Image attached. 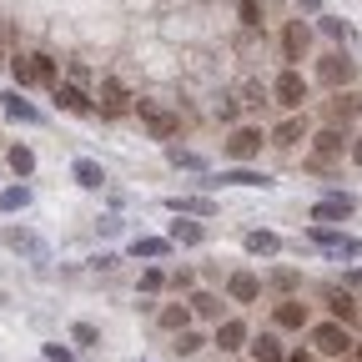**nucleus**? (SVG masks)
Instances as JSON below:
<instances>
[{
  "mask_svg": "<svg viewBox=\"0 0 362 362\" xmlns=\"http://www.w3.org/2000/svg\"><path fill=\"white\" fill-rule=\"evenodd\" d=\"M352 146V136L347 131H337V126H327V131H317L312 136V156H307V171H327L332 161H342V151Z\"/></svg>",
  "mask_w": 362,
  "mask_h": 362,
  "instance_id": "obj_1",
  "label": "nucleus"
},
{
  "mask_svg": "<svg viewBox=\"0 0 362 362\" xmlns=\"http://www.w3.org/2000/svg\"><path fill=\"white\" fill-rule=\"evenodd\" d=\"M136 111H141V121H146V131L156 136V141H171V136L181 131V116L166 111V106H156V101H136Z\"/></svg>",
  "mask_w": 362,
  "mask_h": 362,
  "instance_id": "obj_2",
  "label": "nucleus"
},
{
  "mask_svg": "<svg viewBox=\"0 0 362 362\" xmlns=\"http://www.w3.org/2000/svg\"><path fill=\"white\" fill-rule=\"evenodd\" d=\"M272 96H277V106H287V111H302V101H307V81H302V71L287 66L277 81H272Z\"/></svg>",
  "mask_w": 362,
  "mask_h": 362,
  "instance_id": "obj_3",
  "label": "nucleus"
},
{
  "mask_svg": "<svg viewBox=\"0 0 362 362\" xmlns=\"http://www.w3.org/2000/svg\"><path fill=\"white\" fill-rule=\"evenodd\" d=\"M312 342H317V352H327V357H342V352H352V332L342 327V322H317L312 327Z\"/></svg>",
  "mask_w": 362,
  "mask_h": 362,
  "instance_id": "obj_4",
  "label": "nucleus"
},
{
  "mask_svg": "<svg viewBox=\"0 0 362 362\" xmlns=\"http://www.w3.org/2000/svg\"><path fill=\"white\" fill-rule=\"evenodd\" d=\"M0 242H6L11 252H21V257H30V262H45V237H35L30 226H6V232H0Z\"/></svg>",
  "mask_w": 362,
  "mask_h": 362,
  "instance_id": "obj_5",
  "label": "nucleus"
},
{
  "mask_svg": "<svg viewBox=\"0 0 362 362\" xmlns=\"http://www.w3.org/2000/svg\"><path fill=\"white\" fill-rule=\"evenodd\" d=\"M262 141H267V136L257 126H242V131H232V141H226V156H232V161H257Z\"/></svg>",
  "mask_w": 362,
  "mask_h": 362,
  "instance_id": "obj_6",
  "label": "nucleus"
},
{
  "mask_svg": "<svg viewBox=\"0 0 362 362\" xmlns=\"http://www.w3.org/2000/svg\"><path fill=\"white\" fill-rule=\"evenodd\" d=\"M131 106H136V96L126 90V81L101 76V111H106V116H121V111H131Z\"/></svg>",
  "mask_w": 362,
  "mask_h": 362,
  "instance_id": "obj_7",
  "label": "nucleus"
},
{
  "mask_svg": "<svg viewBox=\"0 0 362 362\" xmlns=\"http://www.w3.org/2000/svg\"><path fill=\"white\" fill-rule=\"evenodd\" d=\"M307 51H312V25H307V21H292V25L282 30V56H287V61H302Z\"/></svg>",
  "mask_w": 362,
  "mask_h": 362,
  "instance_id": "obj_8",
  "label": "nucleus"
},
{
  "mask_svg": "<svg viewBox=\"0 0 362 362\" xmlns=\"http://www.w3.org/2000/svg\"><path fill=\"white\" fill-rule=\"evenodd\" d=\"M357 116H362V90H337V96L327 101V121H342V131Z\"/></svg>",
  "mask_w": 362,
  "mask_h": 362,
  "instance_id": "obj_9",
  "label": "nucleus"
},
{
  "mask_svg": "<svg viewBox=\"0 0 362 362\" xmlns=\"http://www.w3.org/2000/svg\"><path fill=\"white\" fill-rule=\"evenodd\" d=\"M352 71H357V66H352V61H347L342 51H337V56H322V66H317V76H322V86H332V90H342V86L352 81Z\"/></svg>",
  "mask_w": 362,
  "mask_h": 362,
  "instance_id": "obj_10",
  "label": "nucleus"
},
{
  "mask_svg": "<svg viewBox=\"0 0 362 362\" xmlns=\"http://www.w3.org/2000/svg\"><path fill=\"white\" fill-rule=\"evenodd\" d=\"M312 242H317V247H327V252H337V257H362V242L347 237V232H327V226H317Z\"/></svg>",
  "mask_w": 362,
  "mask_h": 362,
  "instance_id": "obj_11",
  "label": "nucleus"
},
{
  "mask_svg": "<svg viewBox=\"0 0 362 362\" xmlns=\"http://www.w3.org/2000/svg\"><path fill=\"white\" fill-rule=\"evenodd\" d=\"M71 176H76V187H86V192H101L106 187V166L90 161V156H76L71 161Z\"/></svg>",
  "mask_w": 362,
  "mask_h": 362,
  "instance_id": "obj_12",
  "label": "nucleus"
},
{
  "mask_svg": "<svg viewBox=\"0 0 362 362\" xmlns=\"http://www.w3.org/2000/svg\"><path fill=\"white\" fill-rule=\"evenodd\" d=\"M352 206H357V202H352L347 192H337V197H322V202L312 206V221H342V216H352Z\"/></svg>",
  "mask_w": 362,
  "mask_h": 362,
  "instance_id": "obj_13",
  "label": "nucleus"
},
{
  "mask_svg": "<svg viewBox=\"0 0 362 362\" xmlns=\"http://www.w3.org/2000/svg\"><path fill=\"white\" fill-rule=\"evenodd\" d=\"M216 347H221V352H242V347H247V322H242V317L216 322Z\"/></svg>",
  "mask_w": 362,
  "mask_h": 362,
  "instance_id": "obj_14",
  "label": "nucleus"
},
{
  "mask_svg": "<svg viewBox=\"0 0 362 362\" xmlns=\"http://www.w3.org/2000/svg\"><path fill=\"white\" fill-rule=\"evenodd\" d=\"M56 101H61L66 111H76V116H90V111H96V101H90L81 86H71V81H66V86L56 81Z\"/></svg>",
  "mask_w": 362,
  "mask_h": 362,
  "instance_id": "obj_15",
  "label": "nucleus"
},
{
  "mask_svg": "<svg viewBox=\"0 0 362 362\" xmlns=\"http://www.w3.org/2000/svg\"><path fill=\"white\" fill-rule=\"evenodd\" d=\"M226 297H232V302H257L262 282L252 277V272H232V277H226Z\"/></svg>",
  "mask_w": 362,
  "mask_h": 362,
  "instance_id": "obj_16",
  "label": "nucleus"
},
{
  "mask_svg": "<svg viewBox=\"0 0 362 362\" xmlns=\"http://www.w3.org/2000/svg\"><path fill=\"white\" fill-rule=\"evenodd\" d=\"M272 322H277V327H287V332H302V327H307V302H277Z\"/></svg>",
  "mask_w": 362,
  "mask_h": 362,
  "instance_id": "obj_17",
  "label": "nucleus"
},
{
  "mask_svg": "<svg viewBox=\"0 0 362 362\" xmlns=\"http://www.w3.org/2000/svg\"><path fill=\"white\" fill-rule=\"evenodd\" d=\"M0 101H6V116H11V121H25V126H40V121H45L30 101H21V90H6Z\"/></svg>",
  "mask_w": 362,
  "mask_h": 362,
  "instance_id": "obj_18",
  "label": "nucleus"
},
{
  "mask_svg": "<svg viewBox=\"0 0 362 362\" xmlns=\"http://www.w3.org/2000/svg\"><path fill=\"white\" fill-rule=\"evenodd\" d=\"M297 141H307V121L302 116H287L277 131H272V146H297Z\"/></svg>",
  "mask_w": 362,
  "mask_h": 362,
  "instance_id": "obj_19",
  "label": "nucleus"
},
{
  "mask_svg": "<svg viewBox=\"0 0 362 362\" xmlns=\"http://www.w3.org/2000/svg\"><path fill=\"white\" fill-rule=\"evenodd\" d=\"M252 362H287V352H282L277 332H262V337L252 342Z\"/></svg>",
  "mask_w": 362,
  "mask_h": 362,
  "instance_id": "obj_20",
  "label": "nucleus"
},
{
  "mask_svg": "<svg viewBox=\"0 0 362 362\" xmlns=\"http://www.w3.org/2000/svg\"><path fill=\"white\" fill-rule=\"evenodd\" d=\"M226 187H272V176L267 171H247V166H232V171H221Z\"/></svg>",
  "mask_w": 362,
  "mask_h": 362,
  "instance_id": "obj_21",
  "label": "nucleus"
},
{
  "mask_svg": "<svg viewBox=\"0 0 362 362\" xmlns=\"http://www.w3.org/2000/svg\"><path fill=\"white\" fill-rule=\"evenodd\" d=\"M247 252L252 257H277L282 252V237L277 232H247Z\"/></svg>",
  "mask_w": 362,
  "mask_h": 362,
  "instance_id": "obj_22",
  "label": "nucleus"
},
{
  "mask_svg": "<svg viewBox=\"0 0 362 362\" xmlns=\"http://www.w3.org/2000/svg\"><path fill=\"white\" fill-rule=\"evenodd\" d=\"M171 211H187V216H216L211 197H171Z\"/></svg>",
  "mask_w": 362,
  "mask_h": 362,
  "instance_id": "obj_23",
  "label": "nucleus"
},
{
  "mask_svg": "<svg viewBox=\"0 0 362 362\" xmlns=\"http://www.w3.org/2000/svg\"><path fill=\"white\" fill-rule=\"evenodd\" d=\"M171 242H181V247H202V242H206V226H202V221H176V226H171Z\"/></svg>",
  "mask_w": 362,
  "mask_h": 362,
  "instance_id": "obj_24",
  "label": "nucleus"
},
{
  "mask_svg": "<svg viewBox=\"0 0 362 362\" xmlns=\"http://www.w3.org/2000/svg\"><path fill=\"white\" fill-rule=\"evenodd\" d=\"M187 317H192V307L171 302V307H161V317H156V322H161L166 332H187Z\"/></svg>",
  "mask_w": 362,
  "mask_h": 362,
  "instance_id": "obj_25",
  "label": "nucleus"
},
{
  "mask_svg": "<svg viewBox=\"0 0 362 362\" xmlns=\"http://www.w3.org/2000/svg\"><path fill=\"white\" fill-rule=\"evenodd\" d=\"M166 252H171L166 237H136L131 242V257H166Z\"/></svg>",
  "mask_w": 362,
  "mask_h": 362,
  "instance_id": "obj_26",
  "label": "nucleus"
},
{
  "mask_svg": "<svg viewBox=\"0 0 362 362\" xmlns=\"http://www.w3.org/2000/svg\"><path fill=\"white\" fill-rule=\"evenodd\" d=\"M11 76H16V86H40V76H35V56H16V61H11Z\"/></svg>",
  "mask_w": 362,
  "mask_h": 362,
  "instance_id": "obj_27",
  "label": "nucleus"
},
{
  "mask_svg": "<svg viewBox=\"0 0 362 362\" xmlns=\"http://www.w3.org/2000/svg\"><path fill=\"white\" fill-rule=\"evenodd\" d=\"M192 312H197V317H216V322H221V297H211V292H192Z\"/></svg>",
  "mask_w": 362,
  "mask_h": 362,
  "instance_id": "obj_28",
  "label": "nucleus"
},
{
  "mask_svg": "<svg viewBox=\"0 0 362 362\" xmlns=\"http://www.w3.org/2000/svg\"><path fill=\"white\" fill-rule=\"evenodd\" d=\"M171 347H176V357H192V352H202V347H206V337L187 327V332H176V342H171Z\"/></svg>",
  "mask_w": 362,
  "mask_h": 362,
  "instance_id": "obj_29",
  "label": "nucleus"
},
{
  "mask_svg": "<svg viewBox=\"0 0 362 362\" xmlns=\"http://www.w3.org/2000/svg\"><path fill=\"white\" fill-rule=\"evenodd\" d=\"M30 206V187H11V192H0V211H25Z\"/></svg>",
  "mask_w": 362,
  "mask_h": 362,
  "instance_id": "obj_30",
  "label": "nucleus"
},
{
  "mask_svg": "<svg viewBox=\"0 0 362 362\" xmlns=\"http://www.w3.org/2000/svg\"><path fill=\"white\" fill-rule=\"evenodd\" d=\"M11 171H16V176H30V171H35V151H30V146H11Z\"/></svg>",
  "mask_w": 362,
  "mask_h": 362,
  "instance_id": "obj_31",
  "label": "nucleus"
},
{
  "mask_svg": "<svg viewBox=\"0 0 362 362\" xmlns=\"http://www.w3.org/2000/svg\"><path fill=\"white\" fill-rule=\"evenodd\" d=\"M352 317H357V307H352V297H347V292H332V322H342V327H347V322H352Z\"/></svg>",
  "mask_w": 362,
  "mask_h": 362,
  "instance_id": "obj_32",
  "label": "nucleus"
},
{
  "mask_svg": "<svg viewBox=\"0 0 362 362\" xmlns=\"http://www.w3.org/2000/svg\"><path fill=\"white\" fill-rule=\"evenodd\" d=\"M237 16H242L247 30H257L262 25V0H237Z\"/></svg>",
  "mask_w": 362,
  "mask_h": 362,
  "instance_id": "obj_33",
  "label": "nucleus"
},
{
  "mask_svg": "<svg viewBox=\"0 0 362 362\" xmlns=\"http://www.w3.org/2000/svg\"><path fill=\"white\" fill-rule=\"evenodd\" d=\"M166 161H171V166H187V171H197V166H202V156H197V151H181V146H166Z\"/></svg>",
  "mask_w": 362,
  "mask_h": 362,
  "instance_id": "obj_34",
  "label": "nucleus"
},
{
  "mask_svg": "<svg viewBox=\"0 0 362 362\" xmlns=\"http://www.w3.org/2000/svg\"><path fill=\"white\" fill-rule=\"evenodd\" d=\"M272 287H277V292H297V287H302V277H297L292 267H282V272H272Z\"/></svg>",
  "mask_w": 362,
  "mask_h": 362,
  "instance_id": "obj_35",
  "label": "nucleus"
},
{
  "mask_svg": "<svg viewBox=\"0 0 362 362\" xmlns=\"http://www.w3.org/2000/svg\"><path fill=\"white\" fill-rule=\"evenodd\" d=\"M237 96H242V106H262L267 90H262V81H242V86H237Z\"/></svg>",
  "mask_w": 362,
  "mask_h": 362,
  "instance_id": "obj_36",
  "label": "nucleus"
},
{
  "mask_svg": "<svg viewBox=\"0 0 362 362\" xmlns=\"http://www.w3.org/2000/svg\"><path fill=\"white\" fill-rule=\"evenodd\" d=\"M71 337H76L81 347H96V342H101V332L90 327V322H76V327H71Z\"/></svg>",
  "mask_w": 362,
  "mask_h": 362,
  "instance_id": "obj_37",
  "label": "nucleus"
},
{
  "mask_svg": "<svg viewBox=\"0 0 362 362\" xmlns=\"http://www.w3.org/2000/svg\"><path fill=\"white\" fill-rule=\"evenodd\" d=\"M35 76H40V86H56V61L51 56H35Z\"/></svg>",
  "mask_w": 362,
  "mask_h": 362,
  "instance_id": "obj_38",
  "label": "nucleus"
},
{
  "mask_svg": "<svg viewBox=\"0 0 362 362\" xmlns=\"http://www.w3.org/2000/svg\"><path fill=\"white\" fill-rule=\"evenodd\" d=\"M161 287H166L161 272H141V292H161Z\"/></svg>",
  "mask_w": 362,
  "mask_h": 362,
  "instance_id": "obj_39",
  "label": "nucleus"
},
{
  "mask_svg": "<svg viewBox=\"0 0 362 362\" xmlns=\"http://www.w3.org/2000/svg\"><path fill=\"white\" fill-rule=\"evenodd\" d=\"M322 30H327V35H337V40H342V35H347V21H337V16H322Z\"/></svg>",
  "mask_w": 362,
  "mask_h": 362,
  "instance_id": "obj_40",
  "label": "nucleus"
},
{
  "mask_svg": "<svg viewBox=\"0 0 362 362\" xmlns=\"http://www.w3.org/2000/svg\"><path fill=\"white\" fill-rule=\"evenodd\" d=\"M45 362H71V352H66V347H56V342H51V347H45Z\"/></svg>",
  "mask_w": 362,
  "mask_h": 362,
  "instance_id": "obj_41",
  "label": "nucleus"
},
{
  "mask_svg": "<svg viewBox=\"0 0 362 362\" xmlns=\"http://www.w3.org/2000/svg\"><path fill=\"white\" fill-rule=\"evenodd\" d=\"M347 156H352V161L362 166V136H352V146H347Z\"/></svg>",
  "mask_w": 362,
  "mask_h": 362,
  "instance_id": "obj_42",
  "label": "nucleus"
},
{
  "mask_svg": "<svg viewBox=\"0 0 362 362\" xmlns=\"http://www.w3.org/2000/svg\"><path fill=\"white\" fill-rule=\"evenodd\" d=\"M287 362H317L312 352H287Z\"/></svg>",
  "mask_w": 362,
  "mask_h": 362,
  "instance_id": "obj_43",
  "label": "nucleus"
},
{
  "mask_svg": "<svg viewBox=\"0 0 362 362\" xmlns=\"http://www.w3.org/2000/svg\"><path fill=\"white\" fill-rule=\"evenodd\" d=\"M347 287H362V267H357V272H347Z\"/></svg>",
  "mask_w": 362,
  "mask_h": 362,
  "instance_id": "obj_44",
  "label": "nucleus"
},
{
  "mask_svg": "<svg viewBox=\"0 0 362 362\" xmlns=\"http://www.w3.org/2000/svg\"><path fill=\"white\" fill-rule=\"evenodd\" d=\"M0 61H6V21H0Z\"/></svg>",
  "mask_w": 362,
  "mask_h": 362,
  "instance_id": "obj_45",
  "label": "nucleus"
},
{
  "mask_svg": "<svg viewBox=\"0 0 362 362\" xmlns=\"http://www.w3.org/2000/svg\"><path fill=\"white\" fill-rule=\"evenodd\" d=\"M297 6H302V11H317V6H322V0H297Z\"/></svg>",
  "mask_w": 362,
  "mask_h": 362,
  "instance_id": "obj_46",
  "label": "nucleus"
},
{
  "mask_svg": "<svg viewBox=\"0 0 362 362\" xmlns=\"http://www.w3.org/2000/svg\"><path fill=\"white\" fill-rule=\"evenodd\" d=\"M357 362H362V347H357Z\"/></svg>",
  "mask_w": 362,
  "mask_h": 362,
  "instance_id": "obj_47",
  "label": "nucleus"
},
{
  "mask_svg": "<svg viewBox=\"0 0 362 362\" xmlns=\"http://www.w3.org/2000/svg\"><path fill=\"white\" fill-rule=\"evenodd\" d=\"M0 302H6V297H0Z\"/></svg>",
  "mask_w": 362,
  "mask_h": 362,
  "instance_id": "obj_48",
  "label": "nucleus"
}]
</instances>
